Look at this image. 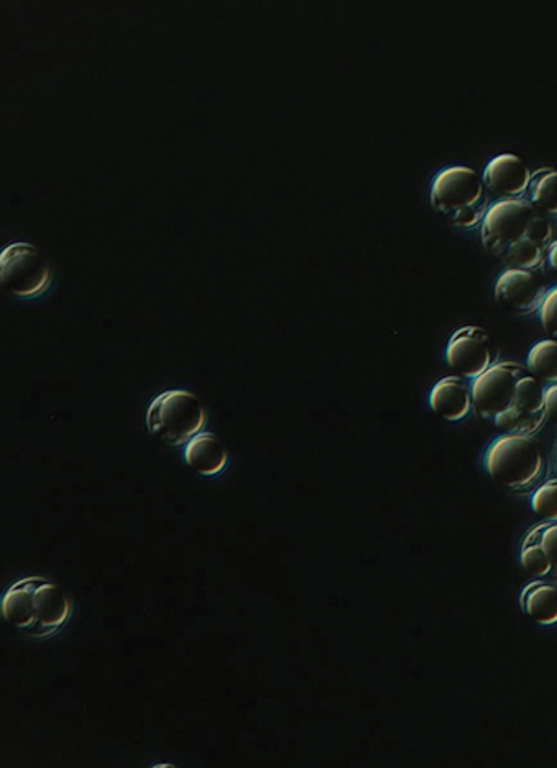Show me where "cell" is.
Returning a JSON list of instances; mask_svg holds the SVG:
<instances>
[{"label": "cell", "mask_w": 557, "mask_h": 768, "mask_svg": "<svg viewBox=\"0 0 557 768\" xmlns=\"http://www.w3.org/2000/svg\"><path fill=\"white\" fill-rule=\"evenodd\" d=\"M544 389L525 366L498 361L471 380L473 410L505 433L532 435L546 420Z\"/></svg>", "instance_id": "1"}, {"label": "cell", "mask_w": 557, "mask_h": 768, "mask_svg": "<svg viewBox=\"0 0 557 768\" xmlns=\"http://www.w3.org/2000/svg\"><path fill=\"white\" fill-rule=\"evenodd\" d=\"M556 461H557V451H556Z\"/></svg>", "instance_id": "21"}, {"label": "cell", "mask_w": 557, "mask_h": 768, "mask_svg": "<svg viewBox=\"0 0 557 768\" xmlns=\"http://www.w3.org/2000/svg\"><path fill=\"white\" fill-rule=\"evenodd\" d=\"M521 610L534 622L557 624V586L544 579L529 581L519 595Z\"/></svg>", "instance_id": "12"}, {"label": "cell", "mask_w": 557, "mask_h": 768, "mask_svg": "<svg viewBox=\"0 0 557 768\" xmlns=\"http://www.w3.org/2000/svg\"><path fill=\"white\" fill-rule=\"evenodd\" d=\"M541 275L553 287L557 286V238L550 243L542 262L539 265Z\"/></svg>", "instance_id": "18"}, {"label": "cell", "mask_w": 557, "mask_h": 768, "mask_svg": "<svg viewBox=\"0 0 557 768\" xmlns=\"http://www.w3.org/2000/svg\"><path fill=\"white\" fill-rule=\"evenodd\" d=\"M0 281L11 295L32 299L44 295L52 282L51 268L36 246L12 243L0 255Z\"/></svg>", "instance_id": "6"}, {"label": "cell", "mask_w": 557, "mask_h": 768, "mask_svg": "<svg viewBox=\"0 0 557 768\" xmlns=\"http://www.w3.org/2000/svg\"><path fill=\"white\" fill-rule=\"evenodd\" d=\"M532 172L525 162L515 153H500L485 165L483 184L492 200L523 199Z\"/></svg>", "instance_id": "9"}, {"label": "cell", "mask_w": 557, "mask_h": 768, "mask_svg": "<svg viewBox=\"0 0 557 768\" xmlns=\"http://www.w3.org/2000/svg\"><path fill=\"white\" fill-rule=\"evenodd\" d=\"M524 199L545 215H557V170L544 166L533 171Z\"/></svg>", "instance_id": "13"}, {"label": "cell", "mask_w": 557, "mask_h": 768, "mask_svg": "<svg viewBox=\"0 0 557 768\" xmlns=\"http://www.w3.org/2000/svg\"><path fill=\"white\" fill-rule=\"evenodd\" d=\"M548 571L557 578V521H541L532 527Z\"/></svg>", "instance_id": "15"}, {"label": "cell", "mask_w": 557, "mask_h": 768, "mask_svg": "<svg viewBox=\"0 0 557 768\" xmlns=\"http://www.w3.org/2000/svg\"><path fill=\"white\" fill-rule=\"evenodd\" d=\"M411 634H412L413 636H418V628H413V629L411 630Z\"/></svg>", "instance_id": "20"}, {"label": "cell", "mask_w": 557, "mask_h": 768, "mask_svg": "<svg viewBox=\"0 0 557 768\" xmlns=\"http://www.w3.org/2000/svg\"><path fill=\"white\" fill-rule=\"evenodd\" d=\"M430 202L459 228L481 224L494 203L482 175L465 165H451L436 174L431 185Z\"/></svg>", "instance_id": "3"}, {"label": "cell", "mask_w": 557, "mask_h": 768, "mask_svg": "<svg viewBox=\"0 0 557 768\" xmlns=\"http://www.w3.org/2000/svg\"><path fill=\"white\" fill-rule=\"evenodd\" d=\"M531 508L543 521H557V476L544 482L533 493Z\"/></svg>", "instance_id": "16"}, {"label": "cell", "mask_w": 557, "mask_h": 768, "mask_svg": "<svg viewBox=\"0 0 557 768\" xmlns=\"http://www.w3.org/2000/svg\"><path fill=\"white\" fill-rule=\"evenodd\" d=\"M550 288L534 270L505 268L495 281L493 295L500 306L528 315L539 312Z\"/></svg>", "instance_id": "8"}, {"label": "cell", "mask_w": 557, "mask_h": 768, "mask_svg": "<svg viewBox=\"0 0 557 768\" xmlns=\"http://www.w3.org/2000/svg\"><path fill=\"white\" fill-rule=\"evenodd\" d=\"M207 424L201 400L185 389H168L157 395L146 411L148 431L170 446L186 445Z\"/></svg>", "instance_id": "4"}, {"label": "cell", "mask_w": 557, "mask_h": 768, "mask_svg": "<svg viewBox=\"0 0 557 768\" xmlns=\"http://www.w3.org/2000/svg\"><path fill=\"white\" fill-rule=\"evenodd\" d=\"M525 368L541 383H556L557 340L548 337L535 343L528 352Z\"/></svg>", "instance_id": "14"}, {"label": "cell", "mask_w": 557, "mask_h": 768, "mask_svg": "<svg viewBox=\"0 0 557 768\" xmlns=\"http://www.w3.org/2000/svg\"><path fill=\"white\" fill-rule=\"evenodd\" d=\"M184 459L199 474L212 476L225 469L228 454L216 434L202 431L185 445Z\"/></svg>", "instance_id": "11"}, {"label": "cell", "mask_w": 557, "mask_h": 768, "mask_svg": "<svg viewBox=\"0 0 557 768\" xmlns=\"http://www.w3.org/2000/svg\"><path fill=\"white\" fill-rule=\"evenodd\" d=\"M480 236L484 249L505 268L535 270L554 240V228L524 198L502 200L488 209Z\"/></svg>", "instance_id": "2"}, {"label": "cell", "mask_w": 557, "mask_h": 768, "mask_svg": "<svg viewBox=\"0 0 557 768\" xmlns=\"http://www.w3.org/2000/svg\"><path fill=\"white\" fill-rule=\"evenodd\" d=\"M429 405L446 421L462 420L473 410L471 383L458 374L440 379L430 392Z\"/></svg>", "instance_id": "10"}, {"label": "cell", "mask_w": 557, "mask_h": 768, "mask_svg": "<svg viewBox=\"0 0 557 768\" xmlns=\"http://www.w3.org/2000/svg\"><path fill=\"white\" fill-rule=\"evenodd\" d=\"M484 464L495 482L510 490H522L540 476L543 454L531 435L504 433L490 444Z\"/></svg>", "instance_id": "5"}, {"label": "cell", "mask_w": 557, "mask_h": 768, "mask_svg": "<svg viewBox=\"0 0 557 768\" xmlns=\"http://www.w3.org/2000/svg\"><path fill=\"white\" fill-rule=\"evenodd\" d=\"M539 318L544 332L557 340V286L548 292L539 310Z\"/></svg>", "instance_id": "17"}, {"label": "cell", "mask_w": 557, "mask_h": 768, "mask_svg": "<svg viewBox=\"0 0 557 768\" xmlns=\"http://www.w3.org/2000/svg\"><path fill=\"white\" fill-rule=\"evenodd\" d=\"M445 359L456 374L473 380L495 363V348L486 329L468 324L448 339Z\"/></svg>", "instance_id": "7"}, {"label": "cell", "mask_w": 557, "mask_h": 768, "mask_svg": "<svg viewBox=\"0 0 557 768\" xmlns=\"http://www.w3.org/2000/svg\"><path fill=\"white\" fill-rule=\"evenodd\" d=\"M544 399L546 420L557 425V382L545 387Z\"/></svg>", "instance_id": "19"}]
</instances>
